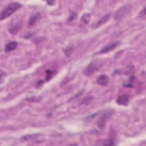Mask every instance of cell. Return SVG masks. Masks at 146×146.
I'll list each match as a JSON object with an SVG mask.
<instances>
[{"instance_id":"8fae6325","label":"cell","mask_w":146,"mask_h":146,"mask_svg":"<svg viewBox=\"0 0 146 146\" xmlns=\"http://www.w3.org/2000/svg\"><path fill=\"white\" fill-rule=\"evenodd\" d=\"M111 15V13H108L106 15H104L99 21H98V22L95 25V27H98L100 26L103 25V24H104L110 18Z\"/></svg>"},{"instance_id":"2e32d148","label":"cell","mask_w":146,"mask_h":146,"mask_svg":"<svg viewBox=\"0 0 146 146\" xmlns=\"http://www.w3.org/2000/svg\"><path fill=\"white\" fill-rule=\"evenodd\" d=\"M75 17H76V14H75V13H72V14H71L70 15V17L68 18V21H72V20L75 18Z\"/></svg>"},{"instance_id":"3957f363","label":"cell","mask_w":146,"mask_h":146,"mask_svg":"<svg viewBox=\"0 0 146 146\" xmlns=\"http://www.w3.org/2000/svg\"><path fill=\"white\" fill-rule=\"evenodd\" d=\"M99 68L98 64L96 62H92L90 63L84 70L83 74L86 76H90L92 75Z\"/></svg>"},{"instance_id":"4fadbf2b","label":"cell","mask_w":146,"mask_h":146,"mask_svg":"<svg viewBox=\"0 0 146 146\" xmlns=\"http://www.w3.org/2000/svg\"><path fill=\"white\" fill-rule=\"evenodd\" d=\"M39 135H36V134H33V135H26V136H23L21 139V140L22 142L23 141H27V140H29L30 139H32L33 138H35L36 137V136H38Z\"/></svg>"},{"instance_id":"9a60e30c","label":"cell","mask_w":146,"mask_h":146,"mask_svg":"<svg viewBox=\"0 0 146 146\" xmlns=\"http://www.w3.org/2000/svg\"><path fill=\"white\" fill-rule=\"evenodd\" d=\"M145 7H144L139 13V17L142 18H144L145 17Z\"/></svg>"},{"instance_id":"5bb4252c","label":"cell","mask_w":146,"mask_h":146,"mask_svg":"<svg viewBox=\"0 0 146 146\" xmlns=\"http://www.w3.org/2000/svg\"><path fill=\"white\" fill-rule=\"evenodd\" d=\"M53 72L50 70H47L46 71V80L47 81H48L50 79H51V78L53 76Z\"/></svg>"},{"instance_id":"e0dca14e","label":"cell","mask_w":146,"mask_h":146,"mask_svg":"<svg viewBox=\"0 0 146 146\" xmlns=\"http://www.w3.org/2000/svg\"><path fill=\"white\" fill-rule=\"evenodd\" d=\"M47 3L49 5H54L55 3V1H47Z\"/></svg>"},{"instance_id":"5b68a950","label":"cell","mask_w":146,"mask_h":146,"mask_svg":"<svg viewBox=\"0 0 146 146\" xmlns=\"http://www.w3.org/2000/svg\"><path fill=\"white\" fill-rule=\"evenodd\" d=\"M116 103L121 106H128L129 102V96L127 94H123L117 97Z\"/></svg>"},{"instance_id":"52a82bcc","label":"cell","mask_w":146,"mask_h":146,"mask_svg":"<svg viewBox=\"0 0 146 146\" xmlns=\"http://www.w3.org/2000/svg\"><path fill=\"white\" fill-rule=\"evenodd\" d=\"M21 27H22V22L18 21L10 26V27L9 29V31L10 33L14 35L19 31Z\"/></svg>"},{"instance_id":"9c48e42d","label":"cell","mask_w":146,"mask_h":146,"mask_svg":"<svg viewBox=\"0 0 146 146\" xmlns=\"http://www.w3.org/2000/svg\"><path fill=\"white\" fill-rule=\"evenodd\" d=\"M109 82V78L106 74L101 75L97 79V83L100 86H106Z\"/></svg>"},{"instance_id":"ba28073f","label":"cell","mask_w":146,"mask_h":146,"mask_svg":"<svg viewBox=\"0 0 146 146\" xmlns=\"http://www.w3.org/2000/svg\"><path fill=\"white\" fill-rule=\"evenodd\" d=\"M40 19V15L39 13L34 14L31 16L29 22V26L33 27L34 26Z\"/></svg>"},{"instance_id":"ac0fdd59","label":"cell","mask_w":146,"mask_h":146,"mask_svg":"<svg viewBox=\"0 0 146 146\" xmlns=\"http://www.w3.org/2000/svg\"><path fill=\"white\" fill-rule=\"evenodd\" d=\"M41 83H43V81H42H42L40 80V81H39V82H37V85H36V87H40V86H42Z\"/></svg>"},{"instance_id":"6da1fadb","label":"cell","mask_w":146,"mask_h":146,"mask_svg":"<svg viewBox=\"0 0 146 146\" xmlns=\"http://www.w3.org/2000/svg\"><path fill=\"white\" fill-rule=\"evenodd\" d=\"M21 7V5L18 2H12L7 5L1 13V21H2L17 11Z\"/></svg>"},{"instance_id":"7c38bea8","label":"cell","mask_w":146,"mask_h":146,"mask_svg":"<svg viewBox=\"0 0 146 146\" xmlns=\"http://www.w3.org/2000/svg\"><path fill=\"white\" fill-rule=\"evenodd\" d=\"M91 15L88 13L84 14L80 18V23L83 25H86L88 24L90 21Z\"/></svg>"},{"instance_id":"8992f818","label":"cell","mask_w":146,"mask_h":146,"mask_svg":"<svg viewBox=\"0 0 146 146\" xmlns=\"http://www.w3.org/2000/svg\"><path fill=\"white\" fill-rule=\"evenodd\" d=\"M120 42L119 41H116L113 43H111L108 44H107V46H104L100 51V53L101 54H104V53H107L110 51H112V50L115 49L116 47H117L119 44H120Z\"/></svg>"},{"instance_id":"7a4b0ae2","label":"cell","mask_w":146,"mask_h":146,"mask_svg":"<svg viewBox=\"0 0 146 146\" xmlns=\"http://www.w3.org/2000/svg\"><path fill=\"white\" fill-rule=\"evenodd\" d=\"M131 8L129 6L125 5L119 9L114 15L115 19L119 21L123 18L126 14H127L131 10Z\"/></svg>"},{"instance_id":"277c9868","label":"cell","mask_w":146,"mask_h":146,"mask_svg":"<svg viewBox=\"0 0 146 146\" xmlns=\"http://www.w3.org/2000/svg\"><path fill=\"white\" fill-rule=\"evenodd\" d=\"M112 113L111 110H108L103 114L98 121V126L100 128H103L104 127L107 120L112 115Z\"/></svg>"},{"instance_id":"30bf717a","label":"cell","mask_w":146,"mask_h":146,"mask_svg":"<svg viewBox=\"0 0 146 146\" xmlns=\"http://www.w3.org/2000/svg\"><path fill=\"white\" fill-rule=\"evenodd\" d=\"M18 44L17 42H15V41H13V42H10L9 43H8L5 48V51L6 52H8L9 51H13L14 50L16 49V48L17 47Z\"/></svg>"}]
</instances>
